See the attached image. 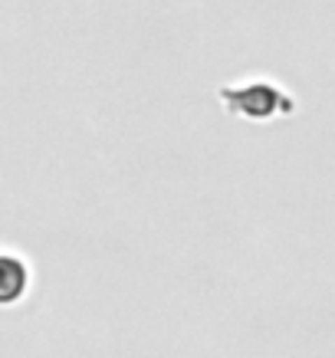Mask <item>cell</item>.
Instances as JSON below:
<instances>
[{
    "label": "cell",
    "mask_w": 335,
    "mask_h": 358,
    "mask_svg": "<svg viewBox=\"0 0 335 358\" xmlns=\"http://www.w3.org/2000/svg\"><path fill=\"white\" fill-rule=\"evenodd\" d=\"M220 99L227 102V109L247 115V119H266L276 109H290V99L280 92V86L270 83H247V86H227L220 89Z\"/></svg>",
    "instance_id": "obj_1"
},
{
    "label": "cell",
    "mask_w": 335,
    "mask_h": 358,
    "mask_svg": "<svg viewBox=\"0 0 335 358\" xmlns=\"http://www.w3.org/2000/svg\"><path fill=\"white\" fill-rule=\"evenodd\" d=\"M27 282H30L27 263L13 253H0V306L17 303L27 293Z\"/></svg>",
    "instance_id": "obj_2"
}]
</instances>
